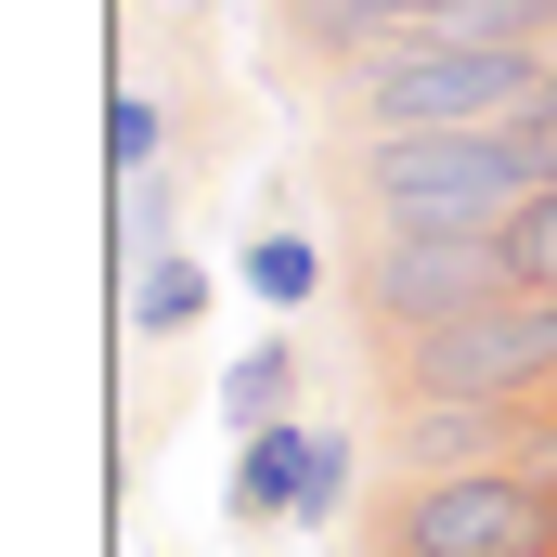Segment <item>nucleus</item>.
Masks as SVG:
<instances>
[{"label":"nucleus","instance_id":"obj_1","mask_svg":"<svg viewBox=\"0 0 557 557\" xmlns=\"http://www.w3.org/2000/svg\"><path fill=\"white\" fill-rule=\"evenodd\" d=\"M324 91H337V131L350 143H376V131H493V117H532L545 52L532 39H480V26H428V39H389V52L337 65Z\"/></svg>","mask_w":557,"mask_h":557},{"label":"nucleus","instance_id":"obj_2","mask_svg":"<svg viewBox=\"0 0 557 557\" xmlns=\"http://www.w3.org/2000/svg\"><path fill=\"white\" fill-rule=\"evenodd\" d=\"M557 389V285H506L454 324L416 337H376V403L416 416V403H545Z\"/></svg>","mask_w":557,"mask_h":557},{"label":"nucleus","instance_id":"obj_3","mask_svg":"<svg viewBox=\"0 0 557 557\" xmlns=\"http://www.w3.org/2000/svg\"><path fill=\"white\" fill-rule=\"evenodd\" d=\"M506 234H428V221H363V247H350V324L363 337H416V324H454V311H480V298H506Z\"/></svg>","mask_w":557,"mask_h":557},{"label":"nucleus","instance_id":"obj_4","mask_svg":"<svg viewBox=\"0 0 557 557\" xmlns=\"http://www.w3.org/2000/svg\"><path fill=\"white\" fill-rule=\"evenodd\" d=\"M493 0H273L285 52L311 65V78H337V65H363V52H389V39H428V26H480Z\"/></svg>","mask_w":557,"mask_h":557},{"label":"nucleus","instance_id":"obj_5","mask_svg":"<svg viewBox=\"0 0 557 557\" xmlns=\"http://www.w3.org/2000/svg\"><path fill=\"white\" fill-rule=\"evenodd\" d=\"M298 480H311V428H247V454H234V480H221V519L234 532H285L298 519Z\"/></svg>","mask_w":557,"mask_h":557},{"label":"nucleus","instance_id":"obj_6","mask_svg":"<svg viewBox=\"0 0 557 557\" xmlns=\"http://www.w3.org/2000/svg\"><path fill=\"white\" fill-rule=\"evenodd\" d=\"M221 416L234 428H285L298 416V337H260V350H234V363H221Z\"/></svg>","mask_w":557,"mask_h":557},{"label":"nucleus","instance_id":"obj_7","mask_svg":"<svg viewBox=\"0 0 557 557\" xmlns=\"http://www.w3.org/2000/svg\"><path fill=\"white\" fill-rule=\"evenodd\" d=\"M247 298H273V311H298V298H324V247L311 234H247Z\"/></svg>","mask_w":557,"mask_h":557},{"label":"nucleus","instance_id":"obj_8","mask_svg":"<svg viewBox=\"0 0 557 557\" xmlns=\"http://www.w3.org/2000/svg\"><path fill=\"white\" fill-rule=\"evenodd\" d=\"M195 311H208V273H195V260H156V273L131 285V324H143V337H195Z\"/></svg>","mask_w":557,"mask_h":557},{"label":"nucleus","instance_id":"obj_9","mask_svg":"<svg viewBox=\"0 0 557 557\" xmlns=\"http://www.w3.org/2000/svg\"><path fill=\"white\" fill-rule=\"evenodd\" d=\"M156 156H169V117H156L143 91H117V104H104V169H117V182H143Z\"/></svg>","mask_w":557,"mask_h":557},{"label":"nucleus","instance_id":"obj_10","mask_svg":"<svg viewBox=\"0 0 557 557\" xmlns=\"http://www.w3.org/2000/svg\"><path fill=\"white\" fill-rule=\"evenodd\" d=\"M350 519V441L311 428V480H298V532H337Z\"/></svg>","mask_w":557,"mask_h":557},{"label":"nucleus","instance_id":"obj_11","mask_svg":"<svg viewBox=\"0 0 557 557\" xmlns=\"http://www.w3.org/2000/svg\"><path fill=\"white\" fill-rule=\"evenodd\" d=\"M506 273H519V285H557V182L506 221Z\"/></svg>","mask_w":557,"mask_h":557},{"label":"nucleus","instance_id":"obj_12","mask_svg":"<svg viewBox=\"0 0 557 557\" xmlns=\"http://www.w3.org/2000/svg\"><path fill=\"white\" fill-rule=\"evenodd\" d=\"M480 39H532V52H557V0H493Z\"/></svg>","mask_w":557,"mask_h":557},{"label":"nucleus","instance_id":"obj_13","mask_svg":"<svg viewBox=\"0 0 557 557\" xmlns=\"http://www.w3.org/2000/svg\"><path fill=\"white\" fill-rule=\"evenodd\" d=\"M519 454H532V467H557V389L532 403V416H519Z\"/></svg>","mask_w":557,"mask_h":557},{"label":"nucleus","instance_id":"obj_14","mask_svg":"<svg viewBox=\"0 0 557 557\" xmlns=\"http://www.w3.org/2000/svg\"><path fill=\"white\" fill-rule=\"evenodd\" d=\"M532 117H545V131H557V52H545V91H532Z\"/></svg>","mask_w":557,"mask_h":557},{"label":"nucleus","instance_id":"obj_15","mask_svg":"<svg viewBox=\"0 0 557 557\" xmlns=\"http://www.w3.org/2000/svg\"><path fill=\"white\" fill-rule=\"evenodd\" d=\"M169 13H208V0H169Z\"/></svg>","mask_w":557,"mask_h":557}]
</instances>
